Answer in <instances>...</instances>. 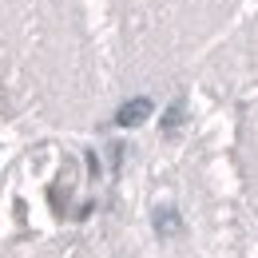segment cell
I'll return each instance as SVG.
<instances>
[{
    "label": "cell",
    "mask_w": 258,
    "mask_h": 258,
    "mask_svg": "<svg viewBox=\"0 0 258 258\" xmlns=\"http://www.w3.org/2000/svg\"><path fill=\"white\" fill-rule=\"evenodd\" d=\"M103 96V48L84 0H0V103L80 123Z\"/></svg>",
    "instance_id": "1"
},
{
    "label": "cell",
    "mask_w": 258,
    "mask_h": 258,
    "mask_svg": "<svg viewBox=\"0 0 258 258\" xmlns=\"http://www.w3.org/2000/svg\"><path fill=\"white\" fill-rule=\"evenodd\" d=\"M250 0H107L111 60L127 84H155L203 60L223 40Z\"/></svg>",
    "instance_id": "2"
},
{
    "label": "cell",
    "mask_w": 258,
    "mask_h": 258,
    "mask_svg": "<svg viewBox=\"0 0 258 258\" xmlns=\"http://www.w3.org/2000/svg\"><path fill=\"white\" fill-rule=\"evenodd\" d=\"M207 72L226 84H258V0H250L246 16L207 52Z\"/></svg>",
    "instance_id": "3"
}]
</instances>
